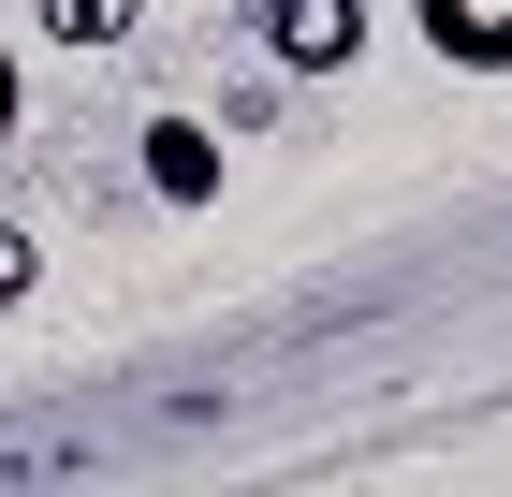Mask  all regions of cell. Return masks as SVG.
Instances as JSON below:
<instances>
[{
	"label": "cell",
	"mask_w": 512,
	"mask_h": 497,
	"mask_svg": "<svg viewBox=\"0 0 512 497\" xmlns=\"http://www.w3.org/2000/svg\"><path fill=\"white\" fill-rule=\"evenodd\" d=\"M410 30H425L454 74H512V0H410Z\"/></svg>",
	"instance_id": "7a4b0ae2"
},
{
	"label": "cell",
	"mask_w": 512,
	"mask_h": 497,
	"mask_svg": "<svg viewBox=\"0 0 512 497\" xmlns=\"http://www.w3.org/2000/svg\"><path fill=\"white\" fill-rule=\"evenodd\" d=\"M30 278H44V249H30L15 220H0V307H30Z\"/></svg>",
	"instance_id": "5b68a950"
},
{
	"label": "cell",
	"mask_w": 512,
	"mask_h": 497,
	"mask_svg": "<svg viewBox=\"0 0 512 497\" xmlns=\"http://www.w3.org/2000/svg\"><path fill=\"white\" fill-rule=\"evenodd\" d=\"M15 117H30V88H15V44H0V147H15Z\"/></svg>",
	"instance_id": "8992f818"
},
{
	"label": "cell",
	"mask_w": 512,
	"mask_h": 497,
	"mask_svg": "<svg viewBox=\"0 0 512 497\" xmlns=\"http://www.w3.org/2000/svg\"><path fill=\"white\" fill-rule=\"evenodd\" d=\"M132 147H147V191L161 205H220V132H205V117H147Z\"/></svg>",
	"instance_id": "3957f363"
},
{
	"label": "cell",
	"mask_w": 512,
	"mask_h": 497,
	"mask_svg": "<svg viewBox=\"0 0 512 497\" xmlns=\"http://www.w3.org/2000/svg\"><path fill=\"white\" fill-rule=\"evenodd\" d=\"M249 44L278 74H352L366 59V0H249Z\"/></svg>",
	"instance_id": "6da1fadb"
},
{
	"label": "cell",
	"mask_w": 512,
	"mask_h": 497,
	"mask_svg": "<svg viewBox=\"0 0 512 497\" xmlns=\"http://www.w3.org/2000/svg\"><path fill=\"white\" fill-rule=\"evenodd\" d=\"M132 15H147V0H30L44 44H132Z\"/></svg>",
	"instance_id": "277c9868"
}]
</instances>
